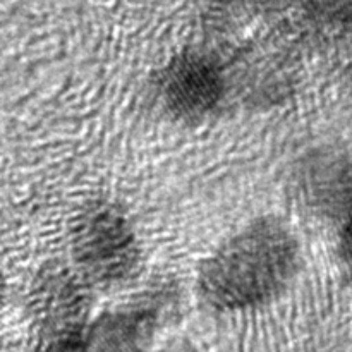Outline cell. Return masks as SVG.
Listing matches in <instances>:
<instances>
[{
  "instance_id": "obj_1",
  "label": "cell",
  "mask_w": 352,
  "mask_h": 352,
  "mask_svg": "<svg viewBox=\"0 0 352 352\" xmlns=\"http://www.w3.org/2000/svg\"><path fill=\"white\" fill-rule=\"evenodd\" d=\"M299 265V244L287 223L260 219L220 244L198 275L201 298L222 311L274 299Z\"/></svg>"
},
{
  "instance_id": "obj_2",
  "label": "cell",
  "mask_w": 352,
  "mask_h": 352,
  "mask_svg": "<svg viewBox=\"0 0 352 352\" xmlns=\"http://www.w3.org/2000/svg\"><path fill=\"white\" fill-rule=\"evenodd\" d=\"M72 256L81 275L95 284L126 278L140 258L136 234L129 220L112 206H93L72 230Z\"/></svg>"
},
{
  "instance_id": "obj_3",
  "label": "cell",
  "mask_w": 352,
  "mask_h": 352,
  "mask_svg": "<svg viewBox=\"0 0 352 352\" xmlns=\"http://www.w3.org/2000/svg\"><path fill=\"white\" fill-rule=\"evenodd\" d=\"M158 95L177 119H203L222 100V72L208 55L196 52L177 55L162 69Z\"/></svg>"
},
{
  "instance_id": "obj_4",
  "label": "cell",
  "mask_w": 352,
  "mask_h": 352,
  "mask_svg": "<svg viewBox=\"0 0 352 352\" xmlns=\"http://www.w3.org/2000/svg\"><path fill=\"white\" fill-rule=\"evenodd\" d=\"M157 327L153 309H122L102 315L91 325L54 344L52 352H144Z\"/></svg>"
},
{
  "instance_id": "obj_5",
  "label": "cell",
  "mask_w": 352,
  "mask_h": 352,
  "mask_svg": "<svg viewBox=\"0 0 352 352\" xmlns=\"http://www.w3.org/2000/svg\"><path fill=\"white\" fill-rule=\"evenodd\" d=\"M340 253H342V260L347 270L352 275V213L344 226L342 234H340Z\"/></svg>"
},
{
  "instance_id": "obj_6",
  "label": "cell",
  "mask_w": 352,
  "mask_h": 352,
  "mask_svg": "<svg viewBox=\"0 0 352 352\" xmlns=\"http://www.w3.org/2000/svg\"><path fill=\"white\" fill-rule=\"evenodd\" d=\"M2 289H3V285H2V277H0V294H2Z\"/></svg>"
}]
</instances>
